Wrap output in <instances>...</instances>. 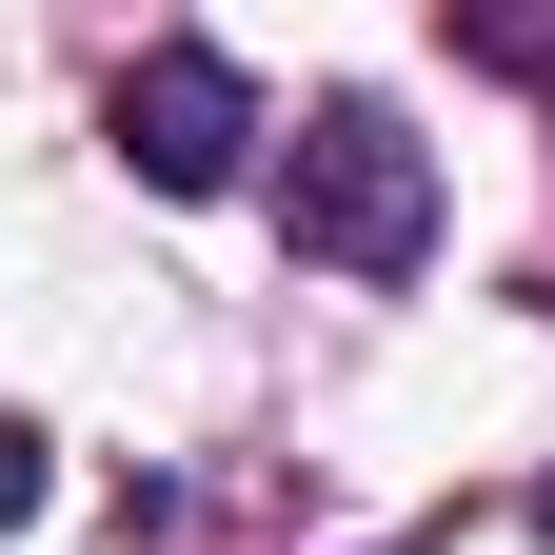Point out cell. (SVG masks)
<instances>
[{"label":"cell","mask_w":555,"mask_h":555,"mask_svg":"<svg viewBox=\"0 0 555 555\" xmlns=\"http://www.w3.org/2000/svg\"><path fill=\"white\" fill-rule=\"evenodd\" d=\"M100 139H119V179H139V198H219V179L258 159L278 119H258V80H238L219 40H159V60H119Z\"/></svg>","instance_id":"7a4b0ae2"},{"label":"cell","mask_w":555,"mask_h":555,"mask_svg":"<svg viewBox=\"0 0 555 555\" xmlns=\"http://www.w3.org/2000/svg\"><path fill=\"white\" fill-rule=\"evenodd\" d=\"M535 535H555V496H535Z\"/></svg>","instance_id":"277c9868"},{"label":"cell","mask_w":555,"mask_h":555,"mask_svg":"<svg viewBox=\"0 0 555 555\" xmlns=\"http://www.w3.org/2000/svg\"><path fill=\"white\" fill-rule=\"evenodd\" d=\"M40 456H60V437H40V416H0V535H21V516H40Z\"/></svg>","instance_id":"3957f363"},{"label":"cell","mask_w":555,"mask_h":555,"mask_svg":"<svg viewBox=\"0 0 555 555\" xmlns=\"http://www.w3.org/2000/svg\"><path fill=\"white\" fill-rule=\"evenodd\" d=\"M278 238L337 258V278H416L437 258V139H416L397 100H318L298 139H278Z\"/></svg>","instance_id":"6da1fadb"}]
</instances>
